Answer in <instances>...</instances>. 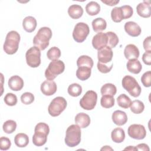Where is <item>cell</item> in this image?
<instances>
[{
  "mask_svg": "<svg viewBox=\"0 0 151 151\" xmlns=\"http://www.w3.org/2000/svg\"><path fill=\"white\" fill-rule=\"evenodd\" d=\"M136 148L137 150H146V151L150 150V149H149L148 145L145 143L139 144L136 146Z\"/></svg>",
  "mask_w": 151,
  "mask_h": 151,
  "instance_id": "7dc6e473",
  "label": "cell"
},
{
  "mask_svg": "<svg viewBox=\"0 0 151 151\" xmlns=\"http://www.w3.org/2000/svg\"><path fill=\"white\" fill-rule=\"evenodd\" d=\"M124 150H137L136 147H133V146H129V147H126L124 148Z\"/></svg>",
  "mask_w": 151,
  "mask_h": 151,
  "instance_id": "681fc988",
  "label": "cell"
},
{
  "mask_svg": "<svg viewBox=\"0 0 151 151\" xmlns=\"http://www.w3.org/2000/svg\"><path fill=\"white\" fill-rule=\"evenodd\" d=\"M129 136L137 140L143 139L146 136V131L144 126L140 124H133L130 125L127 129Z\"/></svg>",
  "mask_w": 151,
  "mask_h": 151,
  "instance_id": "8fae6325",
  "label": "cell"
},
{
  "mask_svg": "<svg viewBox=\"0 0 151 151\" xmlns=\"http://www.w3.org/2000/svg\"><path fill=\"white\" fill-rule=\"evenodd\" d=\"M65 69V64L61 60L52 61L45 71V77L48 80H53L58 75L63 73Z\"/></svg>",
  "mask_w": 151,
  "mask_h": 151,
  "instance_id": "8992f818",
  "label": "cell"
},
{
  "mask_svg": "<svg viewBox=\"0 0 151 151\" xmlns=\"http://www.w3.org/2000/svg\"><path fill=\"white\" fill-rule=\"evenodd\" d=\"M14 142L18 147H24L27 146L29 143L28 136L23 133H18L14 137Z\"/></svg>",
  "mask_w": 151,
  "mask_h": 151,
  "instance_id": "484cf974",
  "label": "cell"
},
{
  "mask_svg": "<svg viewBox=\"0 0 151 151\" xmlns=\"http://www.w3.org/2000/svg\"><path fill=\"white\" fill-rule=\"evenodd\" d=\"M124 28L126 33L133 37H136L140 35L142 32L140 26L137 23L133 21H128L126 22Z\"/></svg>",
  "mask_w": 151,
  "mask_h": 151,
  "instance_id": "2e32d148",
  "label": "cell"
},
{
  "mask_svg": "<svg viewBox=\"0 0 151 151\" xmlns=\"http://www.w3.org/2000/svg\"><path fill=\"white\" fill-rule=\"evenodd\" d=\"M100 104L101 106L104 108H111L114 105V99L112 96L103 95L101 98Z\"/></svg>",
  "mask_w": 151,
  "mask_h": 151,
  "instance_id": "d6a6232c",
  "label": "cell"
},
{
  "mask_svg": "<svg viewBox=\"0 0 151 151\" xmlns=\"http://www.w3.org/2000/svg\"><path fill=\"white\" fill-rule=\"evenodd\" d=\"M67 104V101L64 97L60 96L55 97L48 106V113L52 117L58 116L65 109Z\"/></svg>",
  "mask_w": 151,
  "mask_h": 151,
  "instance_id": "52a82bcc",
  "label": "cell"
},
{
  "mask_svg": "<svg viewBox=\"0 0 151 151\" xmlns=\"http://www.w3.org/2000/svg\"><path fill=\"white\" fill-rule=\"evenodd\" d=\"M48 58L51 61L58 60L61 56V51L57 47H51L47 52Z\"/></svg>",
  "mask_w": 151,
  "mask_h": 151,
  "instance_id": "74e56055",
  "label": "cell"
},
{
  "mask_svg": "<svg viewBox=\"0 0 151 151\" xmlns=\"http://www.w3.org/2000/svg\"><path fill=\"white\" fill-rule=\"evenodd\" d=\"M21 101L24 104H30L34 101V96L31 93L25 92L21 95Z\"/></svg>",
  "mask_w": 151,
  "mask_h": 151,
  "instance_id": "ab89813d",
  "label": "cell"
},
{
  "mask_svg": "<svg viewBox=\"0 0 151 151\" xmlns=\"http://www.w3.org/2000/svg\"><path fill=\"white\" fill-rule=\"evenodd\" d=\"M36 19L31 16L25 17L22 21V27L25 31L27 32H33L37 27Z\"/></svg>",
  "mask_w": 151,
  "mask_h": 151,
  "instance_id": "44dd1931",
  "label": "cell"
},
{
  "mask_svg": "<svg viewBox=\"0 0 151 151\" xmlns=\"http://www.w3.org/2000/svg\"><path fill=\"white\" fill-rule=\"evenodd\" d=\"M108 38L106 33L99 32L95 35L92 40L93 47L96 50H100L104 47L107 46Z\"/></svg>",
  "mask_w": 151,
  "mask_h": 151,
  "instance_id": "4fadbf2b",
  "label": "cell"
},
{
  "mask_svg": "<svg viewBox=\"0 0 151 151\" xmlns=\"http://www.w3.org/2000/svg\"><path fill=\"white\" fill-rule=\"evenodd\" d=\"M20 38V35L17 31H9L5 38L3 46L4 51L7 54L12 55L15 54L18 49Z\"/></svg>",
  "mask_w": 151,
  "mask_h": 151,
  "instance_id": "3957f363",
  "label": "cell"
},
{
  "mask_svg": "<svg viewBox=\"0 0 151 151\" xmlns=\"http://www.w3.org/2000/svg\"><path fill=\"white\" fill-rule=\"evenodd\" d=\"M124 55L126 59H137L139 57V50L134 44L127 45L124 50Z\"/></svg>",
  "mask_w": 151,
  "mask_h": 151,
  "instance_id": "ac0fdd59",
  "label": "cell"
},
{
  "mask_svg": "<svg viewBox=\"0 0 151 151\" xmlns=\"http://www.w3.org/2000/svg\"><path fill=\"white\" fill-rule=\"evenodd\" d=\"M120 7L123 13V19H128L132 16L133 11L132 6H130V5H123Z\"/></svg>",
  "mask_w": 151,
  "mask_h": 151,
  "instance_id": "b9f144b4",
  "label": "cell"
},
{
  "mask_svg": "<svg viewBox=\"0 0 151 151\" xmlns=\"http://www.w3.org/2000/svg\"><path fill=\"white\" fill-rule=\"evenodd\" d=\"M8 86L13 91H19L24 87V80L19 76H13L8 80Z\"/></svg>",
  "mask_w": 151,
  "mask_h": 151,
  "instance_id": "e0dca14e",
  "label": "cell"
},
{
  "mask_svg": "<svg viewBox=\"0 0 151 151\" xmlns=\"http://www.w3.org/2000/svg\"><path fill=\"white\" fill-rule=\"evenodd\" d=\"M143 48L146 52L151 51V37H146L143 42Z\"/></svg>",
  "mask_w": 151,
  "mask_h": 151,
  "instance_id": "bcb514c9",
  "label": "cell"
},
{
  "mask_svg": "<svg viewBox=\"0 0 151 151\" xmlns=\"http://www.w3.org/2000/svg\"><path fill=\"white\" fill-rule=\"evenodd\" d=\"M67 91L71 96L78 97L82 93V87L77 83H73L68 86Z\"/></svg>",
  "mask_w": 151,
  "mask_h": 151,
  "instance_id": "836d02e7",
  "label": "cell"
},
{
  "mask_svg": "<svg viewBox=\"0 0 151 151\" xmlns=\"http://www.w3.org/2000/svg\"><path fill=\"white\" fill-rule=\"evenodd\" d=\"M81 135V129L77 124L70 125L66 130L65 143L71 147L77 146L80 143Z\"/></svg>",
  "mask_w": 151,
  "mask_h": 151,
  "instance_id": "277c9868",
  "label": "cell"
},
{
  "mask_svg": "<svg viewBox=\"0 0 151 151\" xmlns=\"http://www.w3.org/2000/svg\"><path fill=\"white\" fill-rule=\"evenodd\" d=\"M68 14L71 18L75 19H78L83 14V9L79 5H71L68 9Z\"/></svg>",
  "mask_w": 151,
  "mask_h": 151,
  "instance_id": "603a6c76",
  "label": "cell"
},
{
  "mask_svg": "<svg viewBox=\"0 0 151 151\" xmlns=\"http://www.w3.org/2000/svg\"><path fill=\"white\" fill-rule=\"evenodd\" d=\"M122 84L123 87L132 96L137 97L140 96L142 89L134 77L128 75L125 76L122 79Z\"/></svg>",
  "mask_w": 151,
  "mask_h": 151,
  "instance_id": "5b68a950",
  "label": "cell"
},
{
  "mask_svg": "<svg viewBox=\"0 0 151 151\" xmlns=\"http://www.w3.org/2000/svg\"><path fill=\"white\" fill-rule=\"evenodd\" d=\"M127 70L134 74H139L142 69V65L137 59L129 60L126 64Z\"/></svg>",
  "mask_w": 151,
  "mask_h": 151,
  "instance_id": "7402d4cb",
  "label": "cell"
},
{
  "mask_svg": "<svg viewBox=\"0 0 151 151\" xmlns=\"http://www.w3.org/2000/svg\"><path fill=\"white\" fill-rule=\"evenodd\" d=\"M86 11L89 15L94 16L97 15L100 12V6L97 2L95 1H91L86 5Z\"/></svg>",
  "mask_w": 151,
  "mask_h": 151,
  "instance_id": "f1b7e54d",
  "label": "cell"
},
{
  "mask_svg": "<svg viewBox=\"0 0 151 151\" xmlns=\"http://www.w3.org/2000/svg\"><path fill=\"white\" fill-rule=\"evenodd\" d=\"M117 102L118 105L123 109L129 108L132 103L130 99L125 94H122L119 96L117 98Z\"/></svg>",
  "mask_w": 151,
  "mask_h": 151,
  "instance_id": "4dcf8cb0",
  "label": "cell"
},
{
  "mask_svg": "<svg viewBox=\"0 0 151 151\" xmlns=\"http://www.w3.org/2000/svg\"><path fill=\"white\" fill-rule=\"evenodd\" d=\"M52 31L50 28L41 27L33 38L34 46L38 47L40 50H44L49 45V41L52 37Z\"/></svg>",
  "mask_w": 151,
  "mask_h": 151,
  "instance_id": "6da1fadb",
  "label": "cell"
},
{
  "mask_svg": "<svg viewBox=\"0 0 151 151\" xmlns=\"http://www.w3.org/2000/svg\"><path fill=\"white\" fill-rule=\"evenodd\" d=\"M74 121L76 124L80 128H86L90 125L91 120L88 114L84 113H80L76 116Z\"/></svg>",
  "mask_w": 151,
  "mask_h": 151,
  "instance_id": "ffe728a7",
  "label": "cell"
},
{
  "mask_svg": "<svg viewBox=\"0 0 151 151\" xmlns=\"http://www.w3.org/2000/svg\"><path fill=\"white\" fill-rule=\"evenodd\" d=\"M108 146H105L104 147H103V148H101V150H113V149L112 148H111V147H109Z\"/></svg>",
  "mask_w": 151,
  "mask_h": 151,
  "instance_id": "f907efd6",
  "label": "cell"
},
{
  "mask_svg": "<svg viewBox=\"0 0 151 151\" xmlns=\"http://www.w3.org/2000/svg\"><path fill=\"white\" fill-rule=\"evenodd\" d=\"M27 64L32 68L38 67L41 64L40 50L35 47H32L28 49L25 54Z\"/></svg>",
  "mask_w": 151,
  "mask_h": 151,
  "instance_id": "ba28073f",
  "label": "cell"
},
{
  "mask_svg": "<svg viewBox=\"0 0 151 151\" xmlns=\"http://www.w3.org/2000/svg\"><path fill=\"white\" fill-rule=\"evenodd\" d=\"M90 33L88 25L84 22L77 23L74 28L73 32V39L77 42H83Z\"/></svg>",
  "mask_w": 151,
  "mask_h": 151,
  "instance_id": "30bf717a",
  "label": "cell"
},
{
  "mask_svg": "<svg viewBox=\"0 0 151 151\" xmlns=\"http://www.w3.org/2000/svg\"><path fill=\"white\" fill-rule=\"evenodd\" d=\"M100 92L102 96L110 95L113 96L116 94L117 92V88L113 84L106 83L101 87Z\"/></svg>",
  "mask_w": 151,
  "mask_h": 151,
  "instance_id": "f546056e",
  "label": "cell"
},
{
  "mask_svg": "<svg viewBox=\"0 0 151 151\" xmlns=\"http://www.w3.org/2000/svg\"><path fill=\"white\" fill-rule=\"evenodd\" d=\"M113 56V52L112 49L108 46L104 47L98 50L97 58L99 62L103 64L109 63L111 61Z\"/></svg>",
  "mask_w": 151,
  "mask_h": 151,
  "instance_id": "7c38bea8",
  "label": "cell"
},
{
  "mask_svg": "<svg viewBox=\"0 0 151 151\" xmlns=\"http://www.w3.org/2000/svg\"><path fill=\"white\" fill-rule=\"evenodd\" d=\"M11 146V142L9 138L4 136L0 138V149L1 150H8Z\"/></svg>",
  "mask_w": 151,
  "mask_h": 151,
  "instance_id": "ee69618b",
  "label": "cell"
},
{
  "mask_svg": "<svg viewBox=\"0 0 151 151\" xmlns=\"http://www.w3.org/2000/svg\"><path fill=\"white\" fill-rule=\"evenodd\" d=\"M17 128V123L14 120H8L6 121L2 126L4 132L7 134L12 133Z\"/></svg>",
  "mask_w": 151,
  "mask_h": 151,
  "instance_id": "d590c367",
  "label": "cell"
},
{
  "mask_svg": "<svg viewBox=\"0 0 151 151\" xmlns=\"http://www.w3.org/2000/svg\"><path fill=\"white\" fill-rule=\"evenodd\" d=\"M107 64H103L100 62H98L97 67L99 71L102 73H109L113 67V63H111L110 65Z\"/></svg>",
  "mask_w": 151,
  "mask_h": 151,
  "instance_id": "7bdbcfd3",
  "label": "cell"
},
{
  "mask_svg": "<svg viewBox=\"0 0 151 151\" xmlns=\"http://www.w3.org/2000/svg\"><path fill=\"white\" fill-rule=\"evenodd\" d=\"M107 23L105 19L102 18H97L92 21V27L96 32H100L106 29Z\"/></svg>",
  "mask_w": 151,
  "mask_h": 151,
  "instance_id": "4316f807",
  "label": "cell"
},
{
  "mask_svg": "<svg viewBox=\"0 0 151 151\" xmlns=\"http://www.w3.org/2000/svg\"><path fill=\"white\" fill-rule=\"evenodd\" d=\"M113 123L117 126H123L127 122V116L124 111L122 110L114 111L111 116Z\"/></svg>",
  "mask_w": 151,
  "mask_h": 151,
  "instance_id": "d6986e66",
  "label": "cell"
},
{
  "mask_svg": "<svg viewBox=\"0 0 151 151\" xmlns=\"http://www.w3.org/2000/svg\"><path fill=\"white\" fill-rule=\"evenodd\" d=\"M56 83L52 80H45L41 85V91L45 96H52L57 91Z\"/></svg>",
  "mask_w": 151,
  "mask_h": 151,
  "instance_id": "5bb4252c",
  "label": "cell"
},
{
  "mask_svg": "<svg viewBox=\"0 0 151 151\" xmlns=\"http://www.w3.org/2000/svg\"><path fill=\"white\" fill-rule=\"evenodd\" d=\"M142 60L145 64L150 65H151V51L145 52L142 55Z\"/></svg>",
  "mask_w": 151,
  "mask_h": 151,
  "instance_id": "f6af8a7d",
  "label": "cell"
},
{
  "mask_svg": "<svg viewBox=\"0 0 151 151\" xmlns=\"http://www.w3.org/2000/svg\"><path fill=\"white\" fill-rule=\"evenodd\" d=\"M94 62L93 59L88 55H81L77 60V65L80 67H87L91 68L93 67Z\"/></svg>",
  "mask_w": 151,
  "mask_h": 151,
  "instance_id": "83f0119b",
  "label": "cell"
},
{
  "mask_svg": "<svg viewBox=\"0 0 151 151\" xmlns=\"http://www.w3.org/2000/svg\"><path fill=\"white\" fill-rule=\"evenodd\" d=\"M108 38V42L107 46L111 48H114L119 42V38L117 35L112 31H108L106 32Z\"/></svg>",
  "mask_w": 151,
  "mask_h": 151,
  "instance_id": "e575fe53",
  "label": "cell"
},
{
  "mask_svg": "<svg viewBox=\"0 0 151 151\" xmlns=\"http://www.w3.org/2000/svg\"><path fill=\"white\" fill-rule=\"evenodd\" d=\"M137 14L143 18H149L151 15V6L150 1L139 3L136 7Z\"/></svg>",
  "mask_w": 151,
  "mask_h": 151,
  "instance_id": "9a60e30c",
  "label": "cell"
},
{
  "mask_svg": "<svg viewBox=\"0 0 151 151\" xmlns=\"http://www.w3.org/2000/svg\"><path fill=\"white\" fill-rule=\"evenodd\" d=\"M111 137L114 142L117 143H122L125 139V133L124 130L120 127L113 129L111 133Z\"/></svg>",
  "mask_w": 151,
  "mask_h": 151,
  "instance_id": "cb8c5ba5",
  "label": "cell"
},
{
  "mask_svg": "<svg viewBox=\"0 0 151 151\" xmlns=\"http://www.w3.org/2000/svg\"><path fill=\"white\" fill-rule=\"evenodd\" d=\"M97 94L93 90H88L80 100V106L84 110H93L97 103Z\"/></svg>",
  "mask_w": 151,
  "mask_h": 151,
  "instance_id": "9c48e42d",
  "label": "cell"
},
{
  "mask_svg": "<svg viewBox=\"0 0 151 151\" xmlns=\"http://www.w3.org/2000/svg\"><path fill=\"white\" fill-rule=\"evenodd\" d=\"M91 68L87 67H80L76 71L77 77L82 81L87 80L91 76Z\"/></svg>",
  "mask_w": 151,
  "mask_h": 151,
  "instance_id": "d4e9b609",
  "label": "cell"
},
{
  "mask_svg": "<svg viewBox=\"0 0 151 151\" xmlns=\"http://www.w3.org/2000/svg\"><path fill=\"white\" fill-rule=\"evenodd\" d=\"M111 18L114 22H120L123 19L121 7H114L111 10Z\"/></svg>",
  "mask_w": 151,
  "mask_h": 151,
  "instance_id": "8d00e7d4",
  "label": "cell"
},
{
  "mask_svg": "<svg viewBox=\"0 0 151 151\" xmlns=\"http://www.w3.org/2000/svg\"><path fill=\"white\" fill-rule=\"evenodd\" d=\"M50 128L47 124L42 122L38 123L35 127L34 134L32 136V143L37 146H42L47 140V136Z\"/></svg>",
  "mask_w": 151,
  "mask_h": 151,
  "instance_id": "7a4b0ae2",
  "label": "cell"
},
{
  "mask_svg": "<svg viewBox=\"0 0 151 151\" xmlns=\"http://www.w3.org/2000/svg\"><path fill=\"white\" fill-rule=\"evenodd\" d=\"M103 3L106 4L107 5H109V6H114L116 5H117L119 2V1H113V0H111V1H103V0H101V1Z\"/></svg>",
  "mask_w": 151,
  "mask_h": 151,
  "instance_id": "c3c4849f",
  "label": "cell"
},
{
  "mask_svg": "<svg viewBox=\"0 0 151 151\" xmlns=\"http://www.w3.org/2000/svg\"><path fill=\"white\" fill-rule=\"evenodd\" d=\"M130 110L134 114L142 113L145 109L144 104L139 100H133L130 104Z\"/></svg>",
  "mask_w": 151,
  "mask_h": 151,
  "instance_id": "1f68e13d",
  "label": "cell"
},
{
  "mask_svg": "<svg viewBox=\"0 0 151 151\" xmlns=\"http://www.w3.org/2000/svg\"><path fill=\"white\" fill-rule=\"evenodd\" d=\"M141 81L143 85L146 87H149L151 86V71L145 72L141 77Z\"/></svg>",
  "mask_w": 151,
  "mask_h": 151,
  "instance_id": "60d3db41",
  "label": "cell"
},
{
  "mask_svg": "<svg viewBox=\"0 0 151 151\" xmlns=\"http://www.w3.org/2000/svg\"><path fill=\"white\" fill-rule=\"evenodd\" d=\"M4 100L6 105L13 106L17 103V97L13 93H8L5 96Z\"/></svg>",
  "mask_w": 151,
  "mask_h": 151,
  "instance_id": "f35d334b",
  "label": "cell"
}]
</instances>
